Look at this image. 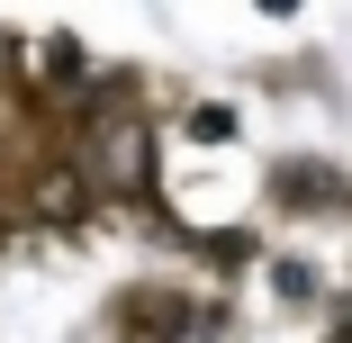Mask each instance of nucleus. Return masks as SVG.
Masks as SVG:
<instances>
[{
    "label": "nucleus",
    "mask_w": 352,
    "mask_h": 343,
    "mask_svg": "<svg viewBox=\"0 0 352 343\" xmlns=\"http://www.w3.org/2000/svg\"><path fill=\"white\" fill-rule=\"evenodd\" d=\"M82 163H91V181H109V190H145V181H154V135H145V118H100Z\"/></svg>",
    "instance_id": "obj_1"
},
{
    "label": "nucleus",
    "mask_w": 352,
    "mask_h": 343,
    "mask_svg": "<svg viewBox=\"0 0 352 343\" xmlns=\"http://www.w3.org/2000/svg\"><path fill=\"white\" fill-rule=\"evenodd\" d=\"M271 199H280V208H334L343 181H334V172H316V163H289V172H271Z\"/></svg>",
    "instance_id": "obj_2"
},
{
    "label": "nucleus",
    "mask_w": 352,
    "mask_h": 343,
    "mask_svg": "<svg viewBox=\"0 0 352 343\" xmlns=\"http://www.w3.org/2000/svg\"><path fill=\"white\" fill-rule=\"evenodd\" d=\"M126 307H135L126 325H135V334H154V343H181V334H199V316H181V298H126Z\"/></svg>",
    "instance_id": "obj_3"
},
{
    "label": "nucleus",
    "mask_w": 352,
    "mask_h": 343,
    "mask_svg": "<svg viewBox=\"0 0 352 343\" xmlns=\"http://www.w3.org/2000/svg\"><path fill=\"white\" fill-rule=\"evenodd\" d=\"M36 208H45V217H82V181H45Z\"/></svg>",
    "instance_id": "obj_4"
},
{
    "label": "nucleus",
    "mask_w": 352,
    "mask_h": 343,
    "mask_svg": "<svg viewBox=\"0 0 352 343\" xmlns=\"http://www.w3.org/2000/svg\"><path fill=\"white\" fill-rule=\"evenodd\" d=\"M190 135H208V145H226V135H235V109H190Z\"/></svg>",
    "instance_id": "obj_5"
},
{
    "label": "nucleus",
    "mask_w": 352,
    "mask_h": 343,
    "mask_svg": "<svg viewBox=\"0 0 352 343\" xmlns=\"http://www.w3.org/2000/svg\"><path fill=\"white\" fill-rule=\"evenodd\" d=\"M271 289H280V298H316V280H307L298 262H271Z\"/></svg>",
    "instance_id": "obj_6"
},
{
    "label": "nucleus",
    "mask_w": 352,
    "mask_h": 343,
    "mask_svg": "<svg viewBox=\"0 0 352 343\" xmlns=\"http://www.w3.org/2000/svg\"><path fill=\"white\" fill-rule=\"evenodd\" d=\"M199 253H208V262H253V244H244V235H208Z\"/></svg>",
    "instance_id": "obj_7"
}]
</instances>
